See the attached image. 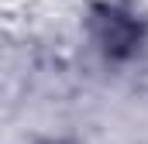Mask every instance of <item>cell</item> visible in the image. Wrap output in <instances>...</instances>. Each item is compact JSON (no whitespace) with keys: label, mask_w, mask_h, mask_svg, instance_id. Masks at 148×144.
I'll list each match as a JSON object with an SVG mask.
<instances>
[{"label":"cell","mask_w":148,"mask_h":144,"mask_svg":"<svg viewBox=\"0 0 148 144\" xmlns=\"http://www.w3.org/2000/svg\"><path fill=\"white\" fill-rule=\"evenodd\" d=\"M90 35L107 58H127V55H134V48L141 41V28L131 14L117 10L110 3H100L90 10Z\"/></svg>","instance_id":"1"}]
</instances>
